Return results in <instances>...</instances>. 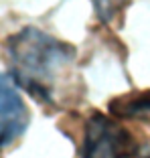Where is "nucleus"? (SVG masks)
I'll list each match as a JSON object with an SVG mask.
<instances>
[{"label": "nucleus", "instance_id": "nucleus-2", "mask_svg": "<svg viewBox=\"0 0 150 158\" xmlns=\"http://www.w3.org/2000/svg\"><path fill=\"white\" fill-rule=\"evenodd\" d=\"M136 140L120 122L94 112L85 122L81 158H132L138 156Z\"/></svg>", "mask_w": 150, "mask_h": 158}, {"label": "nucleus", "instance_id": "nucleus-3", "mask_svg": "<svg viewBox=\"0 0 150 158\" xmlns=\"http://www.w3.org/2000/svg\"><path fill=\"white\" fill-rule=\"evenodd\" d=\"M31 114L12 75L0 73V148L10 146L24 134Z\"/></svg>", "mask_w": 150, "mask_h": 158}, {"label": "nucleus", "instance_id": "nucleus-6", "mask_svg": "<svg viewBox=\"0 0 150 158\" xmlns=\"http://www.w3.org/2000/svg\"><path fill=\"white\" fill-rule=\"evenodd\" d=\"M136 158H150V146H146V148H142L140 152H138Z\"/></svg>", "mask_w": 150, "mask_h": 158}, {"label": "nucleus", "instance_id": "nucleus-5", "mask_svg": "<svg viewBox=\"0 0 150 158\" xmlns=\"http://www.w3.org/2000/svg\"><path fill=\"white\" fill-rule=\"evenodd\" d=\"M95 8H98V14L102 16L103 20H110L116 14L118 6L122 4V0H94Z\"/></svg>", "mask_w": 150, "mask_h": 158}, {"label": "nucleus", "instance_id": "nucleus-4", "mask_svg": "<svg viewBox=\"0 0 150 158\" xmlns=\"http://www.w3.org/2000/svg\"><path fill=\"white\" fill-rule=\"evenodd\" d=\"M110 112L116 118H134V120H150V91L130 93L112 102Z\"/></svg>", "mask_w": 150, "mask_h": 158}, {"label": "nucleus", "instance_id": "nucleus-1", "mask_svg": "<svg viewBox=\"0 0 150 158\" xmlns=\"http://www.w3.org/2000/svg\"><path fill=\"white\" fill-rule=\"evenodd\" d=\"M10 75L41 103L53 102V89L75 61V49L39 28L27 27L8 39Z\"/></svg>", "mask_w": 150, "mask_h": 158}]
</instances>
